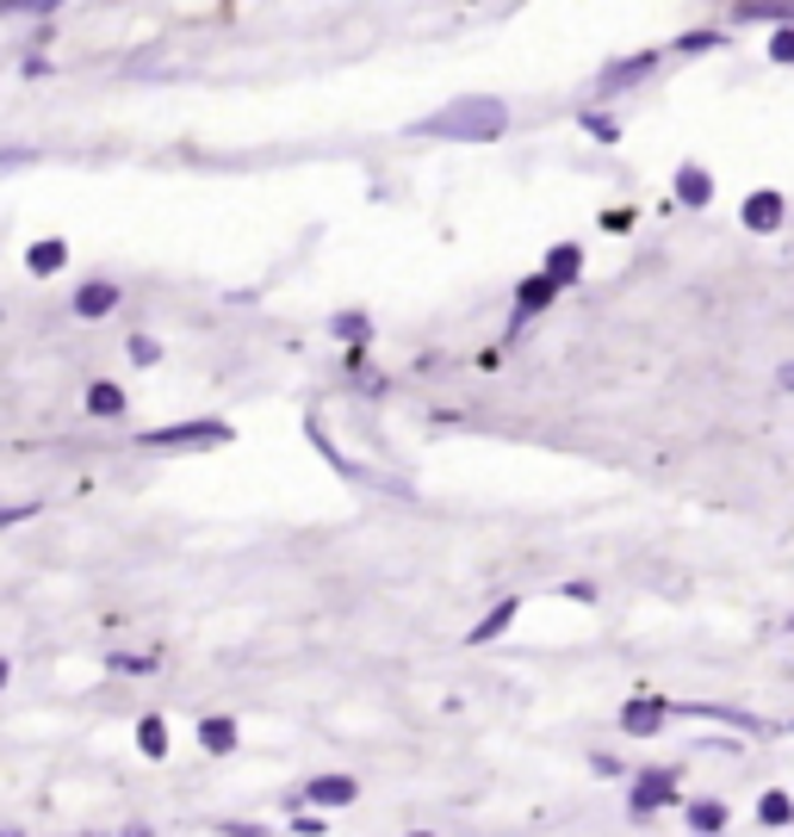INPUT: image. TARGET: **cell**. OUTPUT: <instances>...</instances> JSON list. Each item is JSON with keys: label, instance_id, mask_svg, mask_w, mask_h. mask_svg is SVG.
I'll return each instance as SVG.
<instances>
[{"label": "cell", "instance_id": "18", "mask_svg": "<svg viewBox=\"0 0 794 837\" xmlns=\"http://www.w3.org/2000/svg\"><path fill=\"white\" fill-rule=\"evenodd\" d=\"M335 335H342V342H354V347H360V342H367V335H372V323H367V317H360V310H342V317H335Z\"/></svg>", "mask_w": 794, "mask_h": 837}, {"label": "cell", "instance_id": "29", "mask_svg": "<svg viewBox=\"0 0 794 837\" xmlns=\"http://www.w3.org/2000/svg\"><path fill=\"white\" fill-rule=\"evenodd\" d=\"M0 688H7V658H0Z\"/></svg>", "mask_w": 794, "mask_h": 837}, {"label": "cell", "instance_id": "11", "mask_svg": "<svg viewBox=\"0 0 794 837\" xmlns=\"http://www.w3.org/2000/svg\"><path fill=\"white\" fill-rule=\"evenodd\" d=\"M553 292H559V286L534 273V280H528V286H522V298H515V329H522L528 317H534V310H546V305H553Z\"/></svg>", "mask_w": 794, "mask_h": 837}, {"label": "cell", "instance_id": "16", "mask_svg": "<svg viewBox=\"0 0 794 837\" xmlns=\"http://www.w3.org/2000/svg\"><path fill=\"white\" fill-rule=\"evenodd\" d=\"M87 410L94 416H125V391L118 385H87Z\"/></svg>", "mask_w": 794, "mask_h": 837}, {"label": "cell", "instance_id": "2", "mask_svg": "<svg viewBox=\"0 0 794 837\" xmlns=\"http://www.w3.org/2000/svg\"><path fill=\"white\" fill-rule=\"evenodd\" d=\"M230 440V422H175V428H150L143 435V447H155V453H175V447H224Z\"/></svg>", "mask_w": 794, "mask_h": 837}, {"label": "cell", "instance_id": "19", "mask_svg": "<svg viewBox=\"0 0 794 837\" xmlns=\"http://www.w3.org/2000/svg\"><path fill=\"white\" fill-rule=\"evenodd\" d=\"M757 818H763V825H770V832H775V825H789V818H794L789 794H763V800H757Z\"/></svg>", "mask_w": 794, "mask_h": 837}, {"label": "cell", "instance_id": "30", "mask_svg": "<svg viewBox=\"0 0 794 837\" xmlns=\"http://www.w3.org/2000/svg\"><path fill=\"white\" fill-rule=\"evenodd\" d=\"M0 837H20V832H0Z\"/></svg>", "mask_w": 794, "mask_h": 837}, {"label": "cell", "instance_id": "14", "mask_svg": "<svg viewBox=\"0 0 794 837\" xmlns=\"http://www.w3.org/2000/svg\"><path fill=\"white\" fill-rule=\"evenodd\" d=\"M689 825H696L701 837H714L720 825H726V806H720V800H689Z\"/></svg>", "mask_w": 794, "mask_h": 837}, {"label": "cell", "instance_id": "27", "mask_svg": "<svg viewBox=\"0 0 794 837\" xmlns=\"http://www.w3.org/2000/svg\"><path fill=\"white\" fill-rule=\"evenodd\" d=\"M683 50H720V38H714V32H689V38H683Z\"/></svg>", "mask_w": 794, "mask_h": 837}, {"label": "cell", "instance_id": "24", "mask_svg": "<svg viewBox=\"0 0 794 837\" xmlns=\"http://www.w3.org/2000/svg\"><path fill=\"white\" fill-rule=\"evenodd\" d=\"M583 131L596 137V143H615V118H602V113H583Z\"/></svg>", "mask_w": 794, "mask_h": 837}, {"label": "cell", "instance_id": "5", "mask_svg": "<svg viewBox=\"0 0 794 837\" xmlns=\"http://www.w3.org/2000/svg\"><path fill=\"white\" fill-rule=\"evenodd\" d=\"M354 794H360V788H354V776H317L305 788L310 806H354Z\"/></svg>", "mask_w": 794, "mask_h": 837}, {"label": "cell", "instance_id": "3", "mask_svg": "<svg viewBox=\"0 0 794 837\" xmlns=\"http://www.w3.org/2000/svg\"><path fill=\"white\" fill-rule=\"evenodd\" d=\"M677 800V769H640L633 776V813H659Z\"/></svg>", "mask_w": 794, "mask_h": 837}, {"label": "cell", "instance_id": "20", "mask_svg": "<svg viewBox=\"0 0 794 837\" xmlns=\"http://www.w3.org/2000/svg\"><path fill=\"white\" fill-rule=\"evenodd\" d=\"M738 20H789V0H745Z\"/></svg>", "mask_w": 794, "mask_h": 837}, {"label": "cell", "instance_id": "12", "mask_svg": "<svg viewBox=\"0 0 794 837\" xmlns=\"http://www.w3.org/2000/svg\"><path fill=\"white\" fill-rule=\"evenodd\" d=\"M652 50H645V57H627V62H615V69H608V75H602V94H615V87H627V81H645L652 75Z\"/></svg>", "mask_w": 794, "mask_h": 837}, {"label": "cell", "instance_id": "1", "mask_svg": "<svg viewBox=\"0 0 794 837\" xmlns=\"http://www.w3.org/2000/svg\"><path fill=\"white\" fill-rule=\"evenodd\" d=\"M509 125V106L490 94H472V99H453L441 113L416 118V137H453V143H485Z\"/></svg>", "mask_w": 794, "mask_h": 837}, {"label": "cell", "instance_id": "26", "mask_svg": "<svg viewBox=\"0 0 794 837\" xmlns=\"http://www.w3.org/2000/svg\"><path fill=\"white\" fill-rule=\"evenodd\" d=\"M155 354H162V347H155L150 335H131V361H137V366H150Z\"/></svg>", "mask_w": 794, "mask_h": 837}, {"label": "cell", "instance_id": "31", "mask_svg": "<svg viewBox=\"0 0 794 837\" xmlns=\"http://www.w3.org/2000/svg\"><path fill=\"white\" fill-rule=\"evenodd\" d=\"M410 837H428V832H410Z\"/></svg>", "mask_w": 794, "mask_h": 837}, {"label": "cell", "instance_id": "9", "mask_svg": "<svg viewBox=\"0 0 794 837\" xmlns=\"http://www.w3.org/2000/svg\"><path fill=\"white\" fill-rule=\"evenodd\" d=\"M745 229H782V192H757L751 205H745Z\"/></svg>", "mask_w": 794, "mask_h": 837}, {"label": "cell", "instance_id": "28", "mask_svg": "<svg viewBox=\"0 0 794 837\" xmlns=\"http://www.w3.org/2000/svg\"><path fill=\"white\" fill-rule=\"evenodd\" d=\"M125 837H155V832H143V825H131V832H125Z\"/></svg>", "mask_w": 794, "mask_h": 837}, {"label": "cell", "instance_id": "4", "mask_svg": "<svg viewBox=\"0 0 794 837\" xmlns=\"http://www.w3.org/2000/svg\"><path fill=\"white\" fill-rule=\"evenodd\" d=\"M620 726H627V739H652V732H659L664 726V702H627L620 707Z\"/></svg>", "mask_w": 794, "mask_h": 837}, {"label": "cell", "instance_id": "17", "mask_svg": "<svg viewBox=\"0 0 794 837\" xmlns=\"http://www.w3.org/2000/svg\"><path fill=\"white\" fill-rule=\"evenodd\" d=\"M137 744H143L150 757H168V726H162V720H155V714H150V720L137 726Z\"/></svg>", "mask_w": 794, "mask_h": 837}, {"label": "cell", "instance_id": "21", "mask_svg": "<svg viewBox=\"0 0 794 837\" xmlns=\"http://www.w3.org/2000/svg\"><path fill=\"white\" fill-rule=\"evenodd\" d=\"M106 664H112V670H131V676H143V670H155V651H112Z\"/></svg>", "mask_w": 794, "mask_h": 837}, {"label": "cell", "instance_id": "15", "mask_svg": "<svg viewBox=\"0 0 794 837\" xmlns=\"http://www.w3.org/2000/svg\"><path fill=\"white\" fill-rule=\"evenodd\" d=\"M62 261H69V248H62L57 236H50V243H32V255H25V267H32V273H57Z\"/></svg>", "mask_w": 794, "mask_h": 837}, {"label": "cell", "instance_id": "8", "mask_svg": "<svg viewBox=\"0 0 794 837\" xmlns=\"http://www.w3.org/2000/svg\"><path fill=\"white\" fill-rule=\"evenodd\" d=\"M515 609H522V596H503V602H497V609H490L485 621L472 627V646H490L497 633H509V621H515Z\"/></svg>", "mask_w": 794, "mask_h": 837}, {"label": "cell", "instance_id": "23", "mask_svg": "<svg viewBox=\"0 0 794 837\" xmlns=\"http://www.w3.org/2000/svg\"><path fill=\"white\" fill-rule=\"evenodd\" d=\"M770 62H794V32H789V25H775V38H770Z\"/></svg>", "mask_w": 794, "mask_h": 837}, {"label": "cell", "instance_id": "22", "mask_svg": "<svg viewBox=\"0 0 794 837\" xmlns=\"http://www.w3.org/2000/svg\"><path fill=\"white\" fill-rule=\"evenodd\" d=\"M62 0H0V20H13V13H57Z\"/></svg>", "mask_w": 794, "mask_h": 837}, {"label": "cell", "instance_id": "7", "mask_svg": "<svg viewBox=\"0 0 794 837\" xmlns=\"http://www.w3.org/2000/svg\"><path fill=\"white\" fill-rule=\"evenodd\" d=\"M199 744H205L212 757H230V751H236V720H224V714H205V720H199Z\"/></svg>", "mask_w": 794, "mask_h": 837}, {"label": "cell", "instance_id": "6", "mask_svg": "<svg viewBox=\"0 0 794 837\" xmlns=\"http://www.w3.org/2000/svg\"><path fill=\"white\" fill-rule=\"evenodd\" d=\"M677 199L683 205H708V199H714V174L696 168V162H683L677 168Z\"/></svg>", "mask_w": 794, "mask_h": 837}, {"label": "cell", "instance_id": "13", "mask_svg": "<svg viewBox=\"0 0 794 837\" xmlns=\"http://www.w3.org/2000/svg\"><path fill=\"white\" fill-rule=\"evenodd\" d=\"M578 267H583V255L565 243V248H553V255H546V273H541V280H553V286H571V280H578Z\"/></svg>", "mask_w": 794, "mask_h": 837}, {"label": "cell", "instance_id": "25", "mask_svg": "<svg viewBox=\"0 0 794 837\" xmlns=\"http://www.w3.org/2000/svg\"><path fill=\"white\" fill-rule=\"evenodd\" d=\"M38 503H0V528H13V521H32Z\"/></svg>", "mask_w": 794, "mask_h": 837}, {"label": "cell", "instance_id": "10", "mask_svg": "<svg viewBox=\"0 0 794 837\" xmlns=\"http://www.w3.org/2000/svg\"><path fill=\"white\" fill-rule=\"evenodd\" d=\"M106 310H118V286L94 280V286H81V292H75V317H106Z\"/></svg>", "mask_w": 794, "mask_h": 837}]
</instances>
